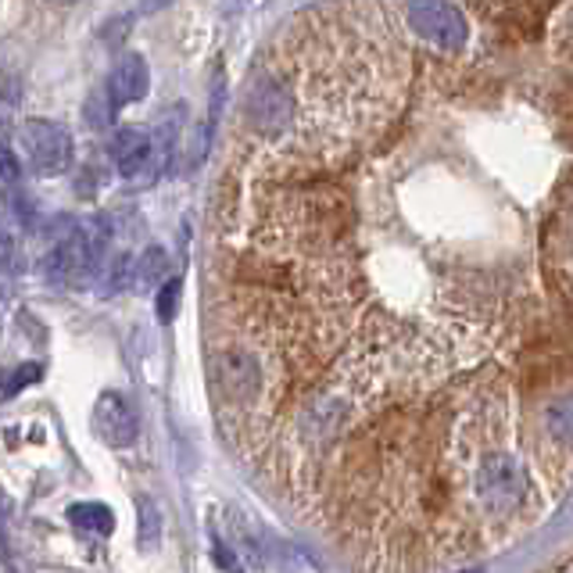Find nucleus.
Listing matches in <instances>:
<instances>
[{
	"label": "nucleus",
	"instance_id": "obj_1",
	"mask_svg": "<svg viewBox=\"0 0 573 573\" xmlns=\"http://www.w3.org/2000/svg\"><path fill=\"white\" fill-rule=\"evenodd\" d=\"M470 487H473V502L481 505L484 516L491 520L513 516L523 505V498H527V470L510 452H491L473 470Z\"/></svg>",
	"mask_w": 573,
	"mask_h": 573
},
{
	"label": "nucleus",
	"instance_id": "obj_2",
	"mask_svg": "<svg viewBox=\"0 0 573 573\" xmlns=\"http://www.w3.org/2000/svg\"><path fill=\"white\" fill-rule=\"evenodd\" d=\"M405 22L419 40H427L431 47H437V51H445V55L466 51V40H470L466 14L455 4H448V0H408Z\"/></svg>",
	"mask_w": 573,
	"mask_h": 573
},
{
	"label": "nucleus",
	"instance_id": "obj_3",
	"mask_svg": "<svg viewBox=\"0 0 573 573\" xmlns=\"http://www.w3.org/2000/svg\"><path fill=\"white\" fill-rule=\"evenodd\" d=\"M211 381H216V391L226 398V405L248 408L261 391V366L251 352L223 348L211 355Z\"/></svg>",
	"mask_w": 573,
	"mask_h": 573
},
{
	"label": "nucleus",
	"instance_id": "obj_4",
	"mask_svg": "<svg viewBox=\"0 0 573 573\" xmlns=\"http://www.w3.org/2000/svg\"><path fill=\"white\" fill-rule=\"evenodd\" d=\"M22 147L29 151L32 169L43 176H61L72 166V134L51 119H29L22 126Z\"/></svg>",
	"mask_w": 573,
	"mask_h": 573
},
{
	"label": "nucleus",
	"instance_id": "obj_5",
	"mask_svg": "<svg viewBox=\"0 0 573 573\" xmlns=\"http://www.w3.org/2000/svg\"><path fill=\"white\" fill-rule=\"evenodd\" d=\"M111 161L126 179H140L144 172H155L158 169L155 137L137 126H122L111 140Z\"/></svg>",
	"mask_w": 573,
	"mask_h": 573
},
{
	"label": "nucleus",
	"instance_id": "obj_6",
	"mask_svg": "<svg viewBox=\"0 0 573 573\" xmlns=\"http://www.w3.org/2000/svg\"><path fill=\"white\" fill-rule=\"evenodd\" d=\"M93 431L108 441L111 448H129L137 441V413L122 395H101L93 405Z\"/></svg>",
	"mask_w": 573,
	"mask_h": 573
},
{
	"label": "nucleus",
	"instance_id": "obj_7",
	"mask_svg": "<svg viewBox=\"0 0 573 573\" xmlns=\"http://www.w3.org/2000/svg\"><path fill=\"white\" fill-rule=\"evenodd\" d=\"M147 87H151V72H147V61L140 55H122L115 72L108 79V93H111V105L122 108V105H137L147 97Z\"/></svg>",
	"mask_w": 573,
	"mask_h": 573
},
{
	"label": "nucleus",
	"instance_id": "obj_8",
	"mask_svg": "<svg viewBox=\"0 0 573 573\" xmlns=\"http://www.w3.org/2000/svg\"><path fill=\"white\" fill-rule=\"evenodd\" d=\"M69 520L76 523L79 531H93V534H111L115 531V516L108 505L101 502H83V505H72Z\"/></svg>",
	"mask_w": 573,
	"mask_h": 573
},
{
	"label": "nucleus",
	"instance_id": "obj_9",
	"mask_svg": "<svg viewBox=\"0 0 573 573\" xmlns=\"http://www.w3.org/2000/svg\"><path fill=\"white\" fill-rule=\"evenodd\" d=\"M166 269H169V258H166V251L161 248H151V251H144L140 255V261H137V269H134V284L137 287H155L161 276H166Z\"/></svg>",
	"mask_w": 573,
	"mask_h": 573
},
{
	"label": "nucleus",
	"instance_id": "obj_10",
	"mask_svg": "<svg viewBox=\"0 0 573 573\" xmlns=\"http://www.w3.org/2000/svg\"><path fill=\"white\" fill-rule=\"evenodd\" d=\"M137 513H140V549L151 552L158 549V537H161V520H158V510L151 498H140L137 502Z\"/></svg>",
	"mask_w": 573,
	"mask_h": 573
},
{
	"label": "nucleus",
	"instance_id": "obj_11",
	"mask_svg": "<svg viewBox=\"0 0 573 573\" xmlns=\"http://www.w3.org/2000/svg\"><path fill=\"white\" fill-rule=\"evenodd\" d=\"M43 376V366L40 363H26V366H19L11 376H8V384H0V398H14L19 395V391H26L29 384H37Z\"/></svg>",
	"mask_w": 573,
	"mask_h": 573
},
{
	"label": "nucleus",
	"instance_id": "obj_12",
	"mask_svg": "<svg viewBox=\"0 0 573 573\" xmlns=\"http://www.w3.org/2000/svg\"><path fill=\"white\" fill-rule=\"evenodd\" d=\"M179 290H184V284L179 280H166L158 287V319L161 323H172L176 319V313H179Z\"/></svg>",
	"mask_w": 573,
	"mask_h": 573
},
{
	"label": "nucleus",
	"instance_id": "obj_13",
	"mask_svg": "<svg viewBox=\"0 0 573 573\" xmlns=\"http://www.w3.org/2000/svg\"><path fill=\"white\" fill-rule=\"evenodd\" d=\"M115 111V105H111V93L105 90V93H97L93 101H90V108H87V115H90V122L93 126H108V115Z\"/></svg>",
	"mask_w": 573,
	"mask_h": 573
},
{
	"label": "nucleus",
	"instance_id": "obj_14",
	"mask_svg": "<svg viewBox=\"0 0 573 573\" xmlns=\"http://www.w3.org/2000/svg\"><path fill=\"white\" fill-rule=\"evenodd\" d=\"M19 176H22L19 158H14L11 147H0V184H14Z\"/></svg>",
	"mask_w": 573,
	"mask_h": 573
},
{
	"label": "nucleus",
	"instance_id": "obj_15",
	"mask_svg": "<svg viewBox=\"0 0 573 573\" xmlns=\"http://www.w3.org/2000/svg\"><path fill=\"white\" fill-rule=\"evenodd\" d=\"M216 563L223 570H229V573H244V566H240V560L234 555V549H226L223 542H216Z\"/></svg>",
	"mask_w": 573,
	"mask_h": 573
},
{
	"label": "nucleus",
	"instance_id": "obj_16",
	"mask_svg": "<svg viewBox=\"0 0 573 573\" xmlns=\"http://www.w3.org/2000/svg\"><path fill=\"white\" fill-rule=\"evenodd\" d=\"M14 261V240H11V234L4 226H0V269H8Z\"/></svg>",
	"mask_w": 573,
	"mask_h": 573
},
{
	"label": "nucleus",
	"instance_id": "obj_17",
	"mask_svg": "<svg viewBox=\"0 0 573 573\" xmlns=\"http://www.w3.org/2000/svg\"><path fill=\"white\" fill-rule=\"evenodd\" d=\"M169 4H172V0H147L144 11H161V8H169Z\"/></svg>",
	"mask_w": 573,
	"mask_h": 573
},
{
	"label": "nucleus",
	"instance_id": "obj_18",
	"mask_svg": "<svg viewBox=\"0 0 573 573\" xmlns=\"http://www.w3.org/2000/svg\"><path fill=\"white\" fill-rule=\"evenodd\" d=\"M466 573H487V570H466Z\"/></svg>",
	"mask_w": 573,
	"mask_h": 573
},
{
	"label": "nucleus",
	"instance_id": "obj_19",
	"mask_svg": "<svg viewBox=\"0 0 573 573\" xmlns=\"http://www.w3.org/2000/svg\"><path fill=\"white\" fill-rule=\"evenodd\" d=\"M484 4H495V0H484Z\"/></svg>",
	"mask_w": 573,
	"mask_h": 573
}]
</instances>
